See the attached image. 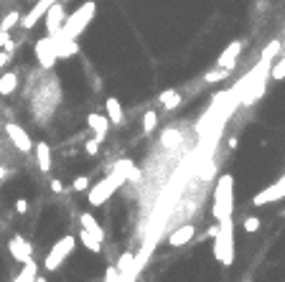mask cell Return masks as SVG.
Instances as JSON below:
<instances>
[{"label":"cell","mask_w":285,"mask_h":282,"mask_svg":"<svg viewBox=\"0 0 285 282\" xmlns=\"http://www.w3.org/2000/svg\"><path fill=\"white\" fill-rule=\"evenodd\" d=\"M211 216L216 221H224L234 216V178L229 173L216 178L214 186V206H211Z\"/></svg>","instance_id":"1"},{"label":"cell","mask_w":285,"mask_h":282,"mask_svg":"<svg viewBox=\"0 0 285 282\" xmlns=\"http://www.w3.org/2000/svg\"><path fill=\"white\" fill-rule=\"evenodd\" d=\"M214 259L224 267L234 265V219L219 221V234L214 236Z\"/></svg>","instance_id":"2"},{"label":"cell","mask_w":285,"mask_h":282,"mask_svg":"<svg viewBox=\"0 0 285 282\" xmlns=\"http://www.w3.org/2000/svg\"><path fill=\"white\" fill-rule=\"evenodd\" d=\"M95 13H97V3H95V0H87V3H84L82 8H77L72 15H67V20H64L61 31H59L54 38L77 41V36H79L87 26H90V20L95 18Z\"/></svg>","instance_id":"3"},{"label":"cell","mask_w":285,"mask_h":282,"mask_svg":"<svg viewBox=\"0 0 285 282\" xmlns=\"http://www.w3.org/2000/svg\"><path fill=\"white\" fill-rule=\"evenodd\" d=\"M122 183H127V178L122 176L120 170L109 168V173H107V176H104L99 183L90 186V206L99 209L102 204H107L109 199H112V193H115V191H117Z\"/></svg>","instance_id":"4"},{"label":"cell","mask_w":285,"mask_h":282,"mask_svg":"<svg viewBox=\"0 0 285 282\" xmlns=\"http://www.w3.org/2000/svg\"><path fill=\"white\" fill-rule=\"evenodd\" d=\"M74 247H77V236H72V234H67V236H61L59 242H54L51 252L46 254V259H43V270L56 272L64 262H67V257L74 252Z\"/></svg>","instance_id":"5"},{"label":"cell","mask_w":285,"mask_h":282,"mask_svg":"<svg viewBox=\"0 0 285 282\" xmlns=\"http://www.w3.org/2000/svg\"><path fill=\"white\" fill-rule=\"evenodd\" d=\"M5 135H8V140L13 142V147L20 150V153H31V150H33L31 135H28L18 122H5Z\"/></svg>","instance_id":"6"},{"label":"cell","mask_w":285,"mask_h":282,"mask_svg":"<svg viewBox=\"0 0 285 282\" xmlns=\"http://www.w3.org/2000/svg\"><path fill=\"white\" fill-rule=\"evenodd\" d=\"M36 59H38V64H41L43 69H51L54 64L59 61V56H56V43H54L51 36H43V38L36 41Z\"/></svg>","instance_id":"7"},{"label":"cell","mask_w":285,"mask_h":282,"mask_svg":"<svg viewBox=\"0 0 285 282\" xmlns=\"http://www.w3.org/2000/svg\"><path fill=\"white\" fill-rule=\"evenodd\" d=\"M8 252H10V257L15 259V262H20V265H26V262H31V259H33V247L28 244L26 236H20V234H13L10 236Z\"/></svg>","instance_id":"8"},{"label":"cell","mask_w":285,"mask_h":282,"mask_svg":"<svg viewBox=\"0 0 285 282\" xmlns=\"http://www.w3.org/2000/svg\"><path fill=\"white\" fill-rule=\"evenodd\" d=\"M64 20H67V10H64V5H61V3H54V5L49 8V13L43 15V23H46V36H51V38H54V36L61 31Z\"/></svg>","instance_id":"9"},{"label":"cell","mask_w":285,"mask_h":282,"mask_svg":"<svg viewBox=\"0 0 285 282\" xmlns=\"http://www.w3.org/2000/svg\"><path fill=\"white\" fill-rule=\"evenodd\" d=\"M54 3H59V0H38V3H36V5H33V8L23 15V18H20V26H23L26 31H31V28L38 23V20L49 13V8H51Z\"/></svg>","instance_id":"10"},{"label":"cell","mask_w":285,"mask_h":282,"mask_svg":"<svg viewBox=\"0 0 285 282\" xmlns=\"http://www.w3.org/2000/svg\"><path fill=\"white\" fill-rule=\"evenodd\" d=\"M278 199H285V176H283L278 183H273L270 188L260 191L257 196L252 199V204H255V206H265V204H273V201H278Z\"/></svg>","instance_id":"11"},{"label":"cell","mask_w":285,"mask_h":282,"mask_svg":"<svg viewBox=\"0 0 285 282\" xmlns=\"http://www.w3.org/2000/svg\"><path fill=\"white\" fill-rule=\"evenodd\" d=\"M239 51H242V41H232L229 46L219 54V59H216V67H222V69H234L237 67V59H239Z\"/></svg>","instance_id":"12"},{"label":"cell","mask_w":285,"mask_h":282,"mask_svg":"<svg viewBox=\"0 0 285 282\" xmlns=\"http://www.w3.org/2000/svg\"><path fill=\"white\" fill-rule=\"evenodd\" d=\"M193 239H196V226L193 224H184V226H179L176 231L168 236V247H186Z\"/></svg>","instance_id":"13"},{"label":"cell","mask_w":285,"mask_h":282,"mask_svg":"<svg viewBox=\"0 0 285 282\" xmlns=\"http://www.w3.org/2000/svg\"><path fill=\"white\" fill-rule=\"evenodd\" d=\"M87 125H90V130L95 133V138H97L99 142H104V138H107V133H109V120H107V115H97V112L87 115Z\"/></svg>","instance_id":"14"},{"label":"cell","mask_w":285,"mask_h":282,"mask_svg":"<svg viewBox=\"0 0 285 282\" xmlns=\"http://www.w3.org/2000/svg\"><path fill=\"white\" fill-rule=\"evenodd\" d=\"M33 153H36V165L41 173H49L51 170V147L49 142H33Z\"/></svg>","instance_id":"15"},{"label":"cell","mask_w":285,"mask_h":282,"mask_svg":"<svg viewBox=\"0 0 285 282\" xmlns=\"http://www.w3.org/2000/svg\"><path fill=\"white\" fill-rule=\"evenodd\" d=\"M79 224H82V229L84 231H90L95 239H99V242H104V229H102V224L95 219V216L90 213V211H82L79 213Z\"/></svg>","instance_id":"16"},{"label":"cell","mask_w":285,"mask_h":282,"mask_svg":"<svg viewBox=\"0 0 285 282\" xmlns=\"http://www.w3.org/2000/svg\"><path fill=\"white\" fill-rule=\"evenodd\" d=\"M104 110H107V120H109V125H122V122H125V112H122L120 99L109 97V99L104 102Z\"/></svg>","instance_id":"17"},{"label":"cell","mask_w":285,"mask_h":282,"mask_svg":"<svg viewBox=\"0 0 285 282\" xmlns=\"http://www.w3.org/2000/svg\"><path fill=\"white\" fill-rule=\"evenodd\" d=\"M158 102L163 104V110H176V107L184 102V97H181L179 89H163L158 94Z\"/></svg>","instance_id":"18"},{"label":"cell","mask_w":285,"mask_h":282,"mask_svg":"<svg viewBox=\"0 0 285 282\" xmlns=\"http://www.w3.org/2000/svg\"><path fill=\"white\" fill-rule=\"evenodd\" d=\"M54 43H56V56H59V59H69V56L79 54V43H77V41L54 38Z\"/></svg>","instance_id":"19"},{"label":"cell","mask_w":285,"mask_h":282,"mask_svg":"<svg viewBox=\"0 0 285 282\" xmlns=\"http://www.w3.org/2000/svg\"><path fill=\"white\" fill-rule=\"evenodd\" d=\"M15 86H18V71H5L3 76H0V97L13 94Z\"/></svg>","instance_id":"20"},{"label":"cell","mask_w":285,"mask_h":282,"mask_svg":"<svg viewBox=\"0 0 285 282\" xmlns=\"http://www.w3.org/2000/svg\"><path fill=\"white\" fill-rule=\"evenodd\" d=\"M77 242H82V247H84V249H90V252H95V254H99V252H102V242H99V239H95V236H92L90 231H84V229H79Z\"/></svg>","instance_id":"21"},{"label":"cell","mask_w":285,"mask_h":282,"mask_svg":"<svg viewBox=\"0 0 285 282\" xmlns=\"http://www.w3.org/2000/svg\"><path fill=\"white\" fill-rule=\"evenodd\" d=\"M161 142H163V147H168V150H176L179 142H181V133H179L176 127H168V130H163Z\"/></svg>","instance_id":"22"},{"label":"cell","mask_w":285,"mask_h":282,"mask_svg":"<svg viewBox=\"0 0 285 282\" xmlns=\"http://www.w3.org/2000/svg\"><path fill=\"white\" fill-rule=\"evenodd\" d=\"M283 54V41H270L265 49H262V59L260 61H268V64H273L278 56Z\"/></svg>","instance_id":"23"},{"label":"cell","mask_w":285,"mask_h":282,"mask_svg":"<svg viewBox=\"0 0 285 282\" xmlns=\"http://www.w3.org/2000/svg\"><path fill=\"white\" fill-rule=\"evenodd\" d=\"M229 69H222V67H216V69H211V71H206L204 74V84H216V81H227L229 79Z\"/></svg>","instance_id":"24"},{"label":"cell","mask_w":285,"mask_h":282,"mask_svg":"<svg viewBox=\"0 0 285 282\" xmlns=\"http://www.w3.org/2000/svg\"><path fill=\"white\" fill-rule=\"evenodd\" d=\"M36 275H38V265L33 262V259H31V262H26V267H23V272H20L13 282H33L36 280Z\"/></svg>","instance_id":"25"},{"label":"cell","mask_w":285,"mask_h":282,"mask_svg":"<svg viewBox=\"0 0 285 282\" xmlns=\"http://www.w3.org/2000/svg\"><path fill=\"white\" fill-rule=\"evenodd\" d=\"M18 23H20V13H18V10H10V13H8V15H5L3 20H0V31L10 33V31H13V28H15Z\"/></svg>","instance_id":"26"},{"label":"cell","mask_w":285,"mask_h":282,"mask_svg":"<svg viewBox=\"0 0 285 282\" xmlns=\"http://www.w3.org/2000/svg\"><path fill=\"white\" fill-rule=\"evenodd\" d=\"M156 127H158V112H156V110H148V112L143 115V133L150 135Z\"/></svg>","instance_id":"27"},{"label":"cell","mask_w":285,"mask_h":282,"mask_svg":"<svg viewBox=\"0 0 285 282\" xmlns=\"http://www.w3.org/2000/svg\"><path fill=\"white\" fill-rule=\"evenodd\" d=\"M72 191H90V178H87V176H77L74 181H72Z\"/></svg>","instance_id":"28"},{"label":"cell","mask_w":285,"mask_h":282,"mask_svg":"<svg viewBox=\"0 0 285 282\" xmlns=\"http://www.w3.org/2000/svg\"><path fill=\"white\" fill-rule=\"evenodd\" d=\"M260 219H257V216H247V219L242 221V226H245V231H250V234H255L257 229H260Z\"/></svg>","instance_id":"29"},{"label":"cell","mask_w":285,"mask_h":282,"mask_svg":"<svg viewBox=\"0 0 285 282\" xmlns=\"http://www.w3.org/2000/svg\"><path fill=\"white\" fill-rule=\"evenodd\" d=\"M84 153L95 158V155L99 153V140H97V138H92V140H87V142H84Z\"/></svg>","instance_id":"30"},{"label":"cell","mask_w":285,"mask_h":282,"mask_svg":"<svg viewBox=\"0 0 285 282\" xmlns=\"http://www.w3.org/2000/svg\"><path fill=\"white\" fill-rule=\"evenodd\" d=\"M13 209H15L18 213H28V201H26V199H15Z\"/></svg>","instance_id":"31"},{"label":"cell","mask_w":285,"mask_h":282,"mask_svg":"<svg viewBox=\"0 0 285 282\" xmlns=\"http://www.w3.org/2000/svg\"><path fill=\"white\" fill-rule=\"evenodd\" d=\"M49 188H51L54 193H64V183H61L59 178H54V181H49Z\"/></svg>","instance_id":"32"},{"label":"cell","mask_w":285,"mask_h":282,"mask_svg":"<svg viewBox=\"0 0 285 282\" xmlns=\"http://www.w3.org/2000/svg\"><path fill=\"white\" fill-rule=\"evenodd\" d=\"M8 61H10V54H8L5 49H0V69H3V67H5Z\"/></svg>","instance_id":"33"},{"label":"cell","mask_w":285,"mask_h":282,"mask_svg":"<svg viewBox=\"0 0 285 282\" xmlns=\"http://www.w3.org/2000/svg\"><path fill=\"white\" fill-rule=\"evenodd\" d=\"M216 234H219V221H216V224H211V226L206 229V236H209V239H214Z\"/></svg>","instance_id":"34"},{"label":"cell","mask_w":285,"mask_h":282,"mask_svg":"<svg viewBox=\"0 0 285 282\" xmlns=\"http://www.w3.org/2000/svg\"><path fill=\"white\" fill-rule=\"evenodd\" d=\"M10 41V33H5V31H0V49L5 46V43Z\"/></svg>","instance_id":"35"},{"label":"cell","mask_w":285,"mask_h":282,"mask_svg":"<svg viewBox=\"0 0 285 282\" xmlns=\"http://www.w3.org/2000/svg\"><path fill=\"white\" fill-rule=\"evenodd\" d=\"M3 49H5V51H8V54H13V49H15V41H13V38H10V41H8V43H5V46H3Z\"/></svg>","instance_id":"36"},{"label":"cell","mask_w":285,"mask_h":282,"mask_svg":"<svg viewBox=\"0 0 285 282\" xmlns=\"http://www.w3.org/2000/svg\"><path fill=\"white\" fill-rule=\"evenodd\" d=\"M8 178V168H3V165H0V183H3Z\"/></svg>","instance_id":"37"},{"label":"cell","mask_w":285,"mask_h":282,"mask_svg":"<svg viewBox=\"0 0 285 282\" xmlns=\"http://www.w3.org/2000/svg\"><path fill=\"white\" fill-rule=\"evenodd\" d=\"M237 142H239L237 138H229V140H227V145H229V150H234V147H237Z\"/></svg>","instance_id":"38"},{"label":"cell","mask_w":285,"mask_h":282,"mask_svg":"<svg viewBox=\"0 0 285 282\" xmlns=\"http://www.w3.org/2000/svg\"><path fill=\"white\" fill-rule=\"evenodd\" d=\"M33 282H49V280H46V275H41V272H38V275H36V280H33Z\"/></svg>","instance_id":"39"}]
</instances>
